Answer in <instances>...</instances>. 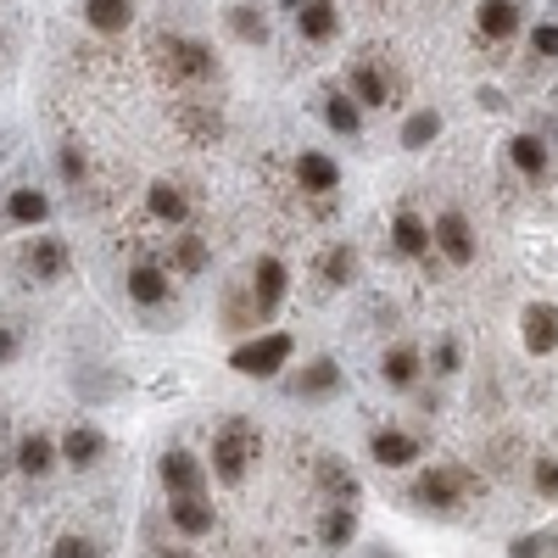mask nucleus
<instances>
[{"label":"nucleus","mask_w":558,"mask_h":558,"mask_svg":"<svg viewBox=\"0 0 558 558\" xmlns=\"http://www.w3.org/2000/svg\"><path fill=\"white\" fill-rule=\"evenodd\" d=\"M151 68H157V78H168V84H207V78H218L213 45L184 39V34H157V39H151Z\"/></svg>","instance_id":"f257e3e1"},{"label":"nucleus","mask_w":558,"mask_h":558,"mask_svg":"<svg viewBox=\"0 0 558 558\" xmlns=\"http://www.w3.org/2000/svg\"><path fill=\"white\" fill-rule=\"evenodd\" d=\"M257 452H263V436H257L252 418H241V413L223 418L218 436H213V475H218L223 486H241L246 470L257 463Z\"/></svg>","instance_id":"f03ea898"},{"label":"nucleus","mask_w":558,"mask_h":558,"mask_svg":"<svg viewBox=\"0 0 558 558\" xmlns=\"http://www.w3.org/2000/svg\"><path fill=\"white\" fill-rule=\"evenodd\" d=\"M291 352H296V341H291L286 330H268V336H257V341H246V347L229 352V368H235V375H246V380H274L279 368L291 363Z\"/></svg>","instance_id":"7ed1b4c3"},{"label":"nucleus","mask_w":558,"mask_h":558,"mask_svg":"<svg viewBox=\"0 0 558 558\" xmlns=\"http://www.w3.org/2000/svg\"><path fill=\"white\" fill-rule=\"evenodd\" d=\"M173 129L184 140H196V146H213V140H223V107L213 96L184 89V96H173Z\"/></svg>","instance_id":"20e7f679"},{"label":"nucleus","mask_w":558,"mask_h":558,"mask_svg":"<svg viewBox=\"0 0 558 558\" xmlns=\"http://www.w3.org/2000/svg\"><path fill=\"white\" fill-rule=\"evenodd\" d=\"M430 246H436L452 268H470V263L481 257V241H475V229H470V218H463V213H441V218L430 223Z\"/></svg>","instance_id":"39448f33"},{"label":"nucleus","mask_w":558,"mask_h":558,"mask_svg":"<svg viewBox=\"0 0 558 558\" xmlns=\"http://www.w3.org/2000/svg\"><path fill=\"white\" fill-rule=\"evenodd\" d=\"M475 492V475H463V470H425L413 481V502H425V508H452Z\"/></svg>","instance_id":"423d86ee"},{"label":"nucleus","mask_w":558,"mask_h":558,"mask_svg":"<svg viewBox=\"0 0 558 558\" xmlns=\"http://www.w3.org/2000/svg\"><path fill=\"white\" fill-rule=\"evenodd\" d=\"M246 291L257 296V313H263V324H268V318L279 313V302H286V291H291V268L279 263V257H257Z\"/></svg>","instance_id":"0eeeda50"},{"label":"nucleus","mask_w":558,"mask_h":558,"mask_svg":"<svg viewBox=\"0 0 558 558\" xmlns=\"http://www.w3.org/2000/svg\"><path fill=\"white\" fill-rule=\"evenodd\" d=\"M123 291H129L134 307L157 313V307H168V296H173V279H168V268H157V263H134V268L123 274Z\"/></svg>","instance_id":"6e6552de"},{"label":"nucleus","mask_w":558,"mask_h":558,"mask_svg":"<svg viewBox=\"0 0 558 558\" xmlns=\"http://www.w3.org/2000/svg\"><path fill=\"white\" fill-rule=\"evenodd\" d=\"M157 481H162L168 497H202V486H207V463H202L196 452H168V458L157 463Z\"/></svg>","instance_id":"1a4fd4ad"},{"label":"nucleus","mask_w":558,"mask_h":558,"mask_svg":"<svg viewBox=\"0 0 558 558\" xmlns=\"http://www.w3.org/2000/svg\"><path fill=\"white\" fill-rule=\"evenodd\" d=\"M291 173H296V191L313 196V202H330L341 191V168H336V157H324V151H302Z\"/></svg>","instance_id":"9d476101"},{"label":"nucleus","mask_w":558,"mask_h":558,"mask_svg":"<svg viewBox=\"0 0 558 558\" xmlns=\"http://www.w3.org/2000/svg\"><path fill=\"white\" fill-rule=\"evenodd\" d=\"M347 96H352L357 107H391L397 78H386L380 62H352V73H347Z\"/></svg>","instance_id":"9b49d317"},{"label":"nucleus","mask_w":558,"mask_h":558,"mask_svg":"<svg viewBox=\"0 0 558 558\" xmlns=\"http://www.w3.org/2000/svg\"><path fill=\"white\" fill-rule=\"evenodd\" d=\"M146 207H151V218L168 223V229H184V223H191V191H184L179 179L146 184Z\"/></svg>","instance_id":"f8f14e48"},{"label":"nucleus","mask_w":558,"mask_h":558,"mask_svg":"<svg viewBox=\"0 0 558 558\" xmlns=\"http://www.w3.org/2000/svg\"><path fill=\"white\" fill-rule=\"evenodd\" d=\"M520 336H525V352H536V357L558 352V307L553 302H531L520 313Z\"/></svg>","instance_id":"ddd939ff"},{"label":"nucleus","mask_w":558,"mask_h":558,"mask_svg":"<svg viewBox=\"0 0 558 558\" xmlns=\"http://www.w3.org/2000/svg\"><path fill=\"white\" fill-rule=\"evenodd\" d=\"M291 397H302V402H324V397H336L341 391V368H336V357H313L302 375L286 386Z\"/></svg>","instance_id":"4468645a"},{"label":"nucleus","mask_w":558,"mask_h":558,"mask_svg":"<svg viewBox=\"0 0 558 558\" xmlns=\"http://www.w3.org/2000/svg\"><path fill=\"white\" fill-rule=\"evenodd\" d=\"M23 268L39 279V286H57V279L68 274V246L57 235H34V246L23 252Z\"/></svg>","instance_id":"2eb2a0df"},{"label":"nucleus","mask_w":558,"mask_h":558,"mask_svg":"<svg viewBox=\"0 0 558 558\" xmlns=\"http://www.w3.org/2000/svg\"><path fill=\"white\" fill-rule=\"evenodd\" d=\"M168 520H173L179 536H191V542L213 536V525H218L213 502H202V497H168Z\"/></svg>","instance_id":"dca6fc26"},{"label":"nucleus","mask_w":558,"mask_h":558,"mask_svg":"<svg viewBox=\"0 0 558 558\" xmlns=\"http://www.w3.org/2000/svg\"><path fill=\"white\" fill-rule=\"evenodd\" d=\"M57 458H68L73 470H96V463L107 458V436L96 430V425H73L68 436H62V447H57Z\"/></svg>","instance_id":"f3484780"},{"label":"nucleus","mask_w":558,"mask_h":558,"mask_svg":"<svg viewBox=\"0 0 558 558\" xmlns=\"http://www.w3.org/2000/svg\"><path fill=\"white\" fill-rule=\"evenodd\" d=\"M291 17H296V34H302V39H313V45H330V39H336V28H341V17H336L330 0H302V7H296Z\"/></svg>","instance_id":"a211bd4d"},{"label":"nucleus","mask_w":558,"mask_h":558,"mask_svg":"<svg viewBox=\"0 0 558 558\" xmlns=\"http://www.w3.org/2000/svg\"><path fill=\"white\" fill-rule=\"evenodd\" d=\"M391 246H397L402 257H430V252H436V246H430V223L402 207V213L391 218Z\"/></svg>","instance_id":"6ab92c4d"},{"label":"nucleus","mask_w":558,"mask_h":558,"mask_svg":"<svg viewBox=\"0 0 558 558\" xmlns=\"http://www.w3.org/2000/svg\"><path fill=\"white\" fill-rule=\"evenodd\" d=\"M12 463H17L23 475H34V481H39V475H51V470H57V441H51V436H39V430H28V436L12 447Z\"/></svg>","instance_id":"aec40b11"},{"label":"nucleus","mask_w":558,"mask_h":558,"mask_svg":"<svg viewBox=\"0 0 558 558\" xmlns=\"http://www.w3.org/2000/svg\"><path fill=\"white\" fill-rule=\"evenodd\" d=\"M368 452H375V463H386V470H408V463L418 458V441L408 430H375Z\"/></svg>","instance_id":"412c9836"},{"label":"nucleus","mask_w":558,"mask_h":558,"mask_svg":"<svg viewBox=\"0 0 558 558\" xmlns=\"http://www.w3.org/2000/svg\"><path fill=\"white\" fill-rule=\"evenodd\" d=\"M84 23L96 34H123L134 23V0H84Z\"/></svg>","instance_id":"4be33fe9"},{"label":"nucleus","mask_w":558,"mask_h":558,"mask_svg":"<svg viewBox=\"0 0 558 558\" xmlns=\"http://www.w3.org/2000/svg\"><path fill=\"white\" fill-rule=\"evenodd\" d=\"M475 28H481L486 39H508V34H520V7H514V0H481Z\"/></svg>","instance_id":"5701e85b"},{"label":"nucleus","mask_w":558,"mask_h":558,"mask_svg":"<svg viewBox=\"0 0 558 558\" xmlns=\"http://www.w3.org/2000/svg\"><path fill=\"white\" fill-rule=\"evenodd\" d=\"M7 218H12V223H23V229H34V223L51 218V196L34 191V184H17V191L7 196Z\"/></svg>","instance_id":"b1692460"},{"label":"nucleus","mask_w":558,"mask_h":558,"mask_svg":"<svg viewBox=\"0 0 558 558\" xmlns=\"http://www.w3.org/2000/svg\"><path fill=\"white\" fill-rule=\"evenodd\" d=\"M352 536H357V514L347 502H330V514L318 520V542L330 553H341V547H352Z\"/></svg>","instance_id":"393cba45"},{"label":"nucleus","mask_w":558,"mask_h":558,"mask_svg":"<svg viewBox=\"0 0 558 558\" xmlns=\"http://www.w3.org/2000/svg\"><path fill=\"white\" fill-rule=\"evenodd\" d=\"M318 486H324V497L330 502H357V475L347 470V463H336V458H318Z\"/></svg>","instance_id":"a878e982"},{"label":"nucleus","mask_w":558,"mask_h":558,"mask_svg":"<svg viewBox=\"0 0 558 558\" xmlns=\"http://www.w3.org/2000/svg\"><path fill=\"white\" fill-rule=\"evenodd\" d=\"M380 380H386L391 391H408V386L418 380V352H408V347H391V352L380 357Z\"/></svg>","instance_id":"bb28decb"},{"label":"nucleus","mask_w":558,"mask_h":558,"mask_svg":"<svg viewBox=\"0 0 558 558\" xmlns=\"http://www.w3.org/2000/svg\"><path fill=\"white\" fill-rule=\"evenodd\" d=\"M324 123H330L336 134H357V129H363L357 101L347 96V89H324Z\"/></svg>","instance_id":"cd10ccee"},{"label":"nucleus","mask_w":558,"mask_h":558,"mask_svg":"<svg viewBox=\"0 0 558 558\" xmlns=\"http://www.w3.org/2000/svg\"><path fill=\"white\" fill-rule=\"evenodd\" d=\"M173 274H184V279H196L202 268H207V241L202 235H173V263H168Z\"/></svg>","instance_id":"c85d7f7f"},{"label":"nucleus","mask_w":558,"mask_h":558,"mask_svg":"<svg viewBox=\"0 0 558 558\" xmlns=\"http://www.w3.org/2000/svg\"><path fill=\"white\" fill-rule=\"evenodd\" d=\"M318 274H324V286H352V279H357V252L347 241L330 246V252H324V263H318Z\"/></svg>","instance_id":"c756f323"},{"label":"nucleus","mask_w":558,"mask_h":558,"mask_svg":"<svg viewBox=\"0 0 558 558\" xmlns=\"http://www.w3.org/2000/svg\"><path fill=\"white\" fill-rule=\"evenodd\" d=\"M436 134H441V112L425 107V112H413V118L402 123V146H408V151H425Z\"/></svg>","instance_id":"7c9ffc66"},{"label":"nucleus","mask_w":558,"mask_h":558,"mask_svg":"<svg viewBox=\"0 0 558 558\" xmlns=\"http://www.w3.org/2000/svg\"><path fill=\"white\" fill-rule=\"evenodd\" d=\"M263 313H257V296L252 291H235L223 302V330H257Z\"/></svg>","instance_id":"2f4dec72"},{"label":"nucleus","mask_w":558,"mask_h":558,"mask_svg":"<svg viewBox=\"0 0 558 558\" xmlns=\"http://www.w3.org/2000/svg\"><path fill=\"white\" fill-rule=\"evenodd\" d=\"M229 34L246 39V45H263L268 39V17L257 7H229Z\"/></svg>","instance_id":"473e14b6"},{"label":"nucleus","mask_w":558,"mask_h":558,"mask_svg":"<svg viewBox=\"0 0 558 558\" xmlns=\"http://www.w3.org/2000/svg\"><path fill=\"white\" fill-rule=\"evenodd\" d=\"M508 157H514V168H520V173H531V179L547 168V146H542L536 134H520L514 146H508Z\"/></svg>","instance_id":"72a5a7b5"},{"label":"nucleus","mask_w":558,"mask_h":558,"mask_svg":"<svg viewBox=\"0 0 558 558\" xmlns=\"http://www.w3.org/2000/svg\"><path fill=\"white\" fill-rule=\"evenodd\" d=\"M57 173H62V184H73V191H78V184L89 179V157L78 146H62L57 151Z\"/></svg>","instance_id":"f704fd0d"},{"label":"nucleus","mask_w":558,"mask_h":558,"mask_svg":"<svg viewBox=\"0 0 558 558\" xmlns=\"http://www.w3.org/2000/svg\"><path fill=\"white\" fill-rule=\"evenodd\" d=\"M51 558H101V542L96 536H62L51 547Z\"/></svg>","instance_id":"c9c22d12"},{"label":"nucleus","mask_w":558,"mask_h":558,"mask_svg":"<svg viewBox=\"0 0 558 558\" xmlns=\"http://www.w3.org/2000/svg\"><path fill=\"white\" fill-rule=\"evenodd\" d=\"M531 51L547 57V62H558V23H536L531 28Z\"/></svg>","instance_id":"e433bc0d"},{"label":"nucleus","mask_w":558,"mask_h":558,"mask_svg":"<svg viewBox=\"0 0 558 558\" xmlns=\"http://www.w3.org/2000/svg\"><path fill=\"white\" fill-rule=\"evenodd\" d=\"M536 492L558 497V458H536Z\"/></svg>","instance_id":"4c0bfd02"},{"label":"nucleus","mask_w":558,"mask_h":558,"mask_svg":"<svg viewBox=\"0 0 558 558\" xmlns=\"http://www.w3.org/2000/svg\"><path fill=\"white\" fill-rule=\"evenodd\" d=\"M17 352H23L17 324H0V363H17Z\"/></svg>","instance_id":"58836bf2"},{"label":"nucleus","mask_w":558,"mask_h":558,"mask_svg":"<svg viewBox=\"0 0 558 558\" xmlns=\"http://www.w3.org/2000/svg\"><path fill=\"white\" fill-rule=\"evenodd\" d=\"M452 368H458V341H441L436 347V375H452Z\"/></svg>","instance_id":"ea45409f"},{"label":"nucleus","mask_w":558,"mask_h":558,"mask_svg":"<svg viewBox=\"0 0 558 558\" xmlns=\"http://www.w3.org/2000/svg\"><path fill=\"white\" fill-rule=\"evenodd\" d=\"M508 558H542V536H514V547H508Z\"/></svg>","instance_id":"a19ab883"},{"label":"nucleus","mask_w":558,"mask_h":558,"mask_svg":"<svg viewBox=\"0 0 558 558\" xmlns=\"http://www.w3.org/2000/svg\"><path fill=\"white\" fill-rule=\"evenodd\" d=\"M151 558H196L191 547H151Z\"/></svg>","instance_id":"79ce46f5"},{"label":"nucleus","mask_w":558,"mask_h":558,"mask_svg":"<svg viewBox=\"0 0 558 558\" xmlns=\"http://www.w3.org/2000/svg\"><path fill=\"white\" fill-rule=\"evenodd\" d=\"M12 470V447H7V436H0V475Z\"/></svg>","instance_id":"37998d69"},{"label":"nucleus","mask_w":558,"mask_h":558,"mask_svg":"<svg viewBox=\"0 0 558 558\" xmlns=\"http://www.w3.org/2000/svg\"><path fill=\"white\" fill-rule=\"evenodd\" d=\"M286 7H291V12H296V7H302V0H286Z\"/></svg>","instance_id":"c03bdc74"},{"label":"nucleus","mask_w":558,"mask_h":558,"mask_svg":"<svg viewBox=\"0 0 558 558\" xmlns=\"http://www.w3.org/2000/svg\"><path fill=\"white\" fill-rule=\"evenodd\" d=\"M375 558H386V553H375Z\"/></svg>","instance_id":"a18cd8bd"}]
</instances>
